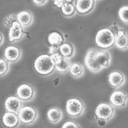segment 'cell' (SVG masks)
<instances>
[{
  "label": "cell",
  "instance_id": "cell-1",
  "mask_svg": "<svg viewBox=\"0 0 128 128\" xmlns=\"http://www.w3.org/2000/svg\"><path fill=\"white\" fill-rule=\"evenodd\" d=\"M115 35L110 28L100 30L96 35L95 43L98 47L107 49L114 46Z\"/></svg>",
  "mask_w": 128,
  "mask_h": 128
},
{
  "label": "cell",
  "instance_id": "cell-2",
  "mask_svg": "<svg viewBox=\"0 0 128 128\" xmlns=\"http://www.w3.org/2000/svg\"><path fill=\"white\" fill-rule=\"evenodd\" d=\"M54 62L49 55L40 56L34 62V68L42 75H49L54 70Z\"/></svg>",
  "mask_w": 128,
  "mask_h": 128
},
{
  "label": "cell",
  "instance_id": "cell-3",
  "mask_svg": "<svg viewBox=\"0 0 128 128\" xmlns=\"http://www.w3.org/2000/svg\"><path fill=\"white\" fill-rule=\"evenodd\" d=\"M85 105L81 99L73 98L67 100L66 103V111L70 117L78 118L83 114Z\"/></svg>",
  "mask_w": 128,
  "mask_h": 128
},
{
  "label": "cell",
  "instance_id": "cell-4",
  "mask_svg": "<svg viewBox=\"0 0 128 128\" xmlns=\"http://www.w3.org/2000/svg\"><path fill=\"white\" fill-rule=\"evenodd\" d=\"M17 115L20 123L25 125L34 123L38 116L37 110L34 107L29 106L22 107Z\"/></svg>",
  "mask_w": 128,
  "mask_h": 128
},
{
  "label": "cell",
  "instance_id": "cell-5",
  "mask_svg": "<svg viewBox=\"0 0 128 128\" xmlns=\"http://www.w3.org/2000/svg\"><path fill=\"white\" fill-rule=\"evenodd\" d=\"M95 114L98 118L103 119L108 122L114 117L115 109L110 104L102 102L99 104L96 107Z\"/></svg>",
  "mask_w": 128,
  "mask_h": 128
},
{
  "label": "cell",
  "instance_id": "cell-6",
  "mask_svg": "<svg viewBox=\"0 0 128 128\" xmlns=\"http://www.w3.org/2000/svg\"><path fill=\"white\" fill-rule=\"evenodd\" d=\"M16 95L22 102H30L35 97V90L28 84H22L17 88Z\"/></svg>",
  "mask_w": 128,
  "mask_h": 128
},
{
  "label": "cell",
  "instance_id": "cell-7",
  "mask_svg": "<svg viewBox=\"0 0 128 128\" xmlns=\"http://www.w3.org/2000/svg\"><path fill=\"white\" fill-rule=\"evenodd\" d=\"M55 63L54 70L59 73H66L68 72L71 65L70 60L63 57L60 54L50 56Z\"/></svg>",
  "mask_w": 128,
  "mask_h": 128
},
{
  "label": "cell",
  "instance_id": "cell-8",
  "mask_svg": "<svg viewBox=\"0 0 128 128\" xmlns=\"http://www.w3.org/2000/svg\"><path fill=\"white\" fill-rule=\"evenodd\" d=\"M128 97L124 91L116 90L110 96V104L113 107L118 108H124L127 104Z\"/></svg>",
  "mask_w": 128,
  "mask_h": 128
},
{
  "label": "cell",
  "instance_id": "cell-9",
  "mask_svg": "<svg viewBox=\"0 0 128 128\" xmlns=\"http://www.w3.org/2000/svg\"><path fill=\"white\" fill-rule=\"evenodd\" d=\"M114 33L115 35L114 46L120 50H126L128 46V35L126 32L120 28L117 27L115 30L110 28Z\"/></svg>",
  "mask_w": 128,
  "mask_h": 128
},
{
  "label": "cell",
  "instance_id": "cell-10",
  "mask_svg": "<svg viewBox=\"0 0 128 128\" xmlns=\"http://www.w3.org/2000/svg\"><path fill=\"white\" fill-rule=\"evenodd\" d=\"M25 34L24 28L18 22H15L9 29V41L12 43L18 42L23 38Z\"/></svg>",
  "mask_w": 128,
  "mask_h": 128
},
{
  "label": "cell",
  "instance_id": "cell-11",
  "mask_svg": "<svg viewBox=\"0 0 128 128\" xmlns=\"http://www.w3.org/2000/svg\"><path fill=\"white\" fill-rule=\"evenodd\" d=\"M97 50L94 49H89L87 51L84 58V64L87 68L93 73H97L102 69L98 66L95 62L94 58Z\"/></svg>",
  "mask_w": 128,
  "mask_h": 128
},
{
  "label": "cell",
  "instance_id": "cell-12",
  "mask_svg": "<svg viewBox=\"0 0 128 128\" xmlns=\"http://www.w3.org/2000/svg\"><path fill=\"white\" fill-rule=\"evenodd\" d=\"M22 102L16 96L8 97L5 102V108L8 112L18 114L22 107Z\"/></svg>",
  "mask_w": 128,
  "mask_h": 128
},
{
  "label": "cell",
  "instance_id": "cell-13",
  "mask_svg": "<svg viewBox=\"0 0 128 128\" xmlns=\"http://www.w3.org/2000/svg\"><path fill=\"white\" fill-rule=\"evenodd\" d=\"M96 1H75V9L76 12L81 14H86L90 13L94 9Z\"/></svg>",
  "mask_w": 128,
  "mask_h": 128
},
{
  "label": "cell",
  "instance_id": "cell-14",
  "mask_svg": "<svg viewBox=\"0 0 128 128\" xmlns=\"http://www.w3.org/2000/svg\"><path fill=\"white\" fill-rule=\"evenodd\" d=\"M94 61L98 66L102 69L110 66L111 63V56L105 51H97L94 58Z\"/></svg>",
  "mask_w": 128,
  "mask_h": 128
},
{
  "label": "cell",
  "instance_id": "cell-15",
  "mask_svg": "<svg viewBox=\"0 0 128 128\" xmlns=\"http://www.w3.org/2000/svg\"><path fill=\"white\" fill-rule=\"evenodd\" d=\"M2 122L6 128H17L20 123L17 114L8 112L3 115Z\"/></svg>",
  "mask_w": 128,
  "mask_h": 128
},
{
  "label": "cell",
  "instance_id": "cell-16",
  "mask_svg": "<svg viewBox=\"0 0 128 128\" xmlns=\"http://www.w3.org/2000/svg\"><path fill=\"white\" fill-rule=\"evenodd\" d=\"M108 81L110 84L115 89H118L125 82V76L121 72L113 71L108 76Z\"/></svg>",
  "mask_w": 128,
  "mask_h": 128
},
{
  "label": "cell",
  "instance_id": "cell-17",
  "mask_svg": "<svg viewBox=\"0 0 128 128\" xmlns=\"http://www.w3.org/2000/svg\"><path fill=\"white\" fill-rule=\"evenodd\" d=\"M22 51L20 48L15 46H8L4 51V57L9 62H15L21 57Z\"/></svg>",
  "mask_w": 128,
  "mask_h": 128
},
{
  "label": "cell",
  "instance_id": "cell-18",
  "mask_svg": "<svg viewBox=\"0 0 128 128\" xmlns=\"http://www.w3.org/2000/svg\"><path fill=\"white\" fill-rule=\"evenodd\" d=\"M17 22L24 27L30 25L33 22V15L28 11H22L17 14Z\"/></svg>",
  "mask_w": 128,
  "mask_h": 128
},
{
  "label": "cell",
  "instance_id": "cell-19",
  "mask_svg": "<svg viewBox=\"0 0 128 128\" xmlns=\"http://www.w3.org/2000/svg\"><path fill=\"white\" fill-rule=\"evenodd\" d=\"M75 48L73 44L70 42H64L59 46L60 54L63 57L70 59L75 54Z\"/></svg>",
  "mask_w": 128,
  "mask_h": 128
},
{
  "label": "cell",
  "instance_id": "cell-20",
  "mask_svg": "<svg viewBox=\"0 0 128 128\" xmlns=\"http://www.w3.org/2000/svg\"><path fill=\"white\" fill-rule=\"evenodd\" d=\"M47 118L50 123L57 124L62 119V112L57 107H52L48 111Z\"/></svg>",
  "mask_w": 128,
  "mask_h": 128
},
{
  "label": "cell",
  "instance_id": "cell-21",
  "mask_svg": "<svg viewBox=\"0 0 128 128\" xmlns=\"http://www.w3.org/2000/svg\"><path fill=\"white\" fill-rule=\"evenodd\" d=\"M48 41L51 46H60L64 43L65 38L64 36L58 32H52L50 33L48 37Z\"/></svg>",
  "mask_w": 128,
  "mask_h": 128
},
{
  "label": "cell",
  "instance_id": "cell-22",
  "mask_svg": "<svg viewBox=\"0 0 128 128\" xmlns=\"http://www.w3.org/2000/svg\"><path fill=\"white\" fill-rule=\"evenodd\" d=\"M75 1H65V3L62 7V14L67 17L74 16L76 11L75 9Z\"/></svg>",
  "mask_w": 128,
  "mask_h": 128
},
{
  "label": "cell",
  "instance_id": "cell-23",
  "mask_svg": "<svg viewBox=\"0 0 128 128\" xmlns=\"http://www.w3.org/2000/svg\"><path fill=\"white\" fill-rule=\"evenodd\" d=\"M69 72L73 78H79L82 77L84 74V68L81 64L74 62L71 64Z\"/></svg>",
  "mask_w": 128,
  "mask_h": 128
},
{
  "label": "cell",
  "instance_id": "cell-24",
  "mask_svg": "<svg viewBox=\"0 0 128 128\" xmlns=\"http://www.w3.org/2000/svg\"><path fill=\"white\" fill-rule=\"evenodd\" d=\"M128 6H123L118 11V17L120 20L126 24H128Z\"/></svg>",
  "mask_w": 128,
  "mask_h": 128
},
{
  "label": "cell",
  "instance_id": "cell-25",
  "mask_svg": "<svg viewBox=\"0 0 128 128\" xmlns=\"http://www.w3.org/2000/svg\"><path fill=\"white\" fill-rule=\"evenodd\" d=\"M9 62L6 59H0V76L5 75L9 70Z\"/></svg>",
  "mask_w": 128,
  "mask_h": 128
},
{
  "label": "cell",
  "instance_id": "cell-26",
  "mask_svg": "<svg viewBox=\"0 0 128 128\" xmlns=\"http://www.w3.org/2000/svg\"><path fill=\"white\" fill-rule=\"evenodd\" d=\"M17 14H13L8 16V17L6 18L4 20V24L6 27H9V29L14 22H17Z\"/></svg>",
  "mask_w": 128,
  "mask_h": 128
},
{
  "label": "cell",
  "instance_id": "cell-27",
  "mask_svg": "<svg viewBox=\"0 0 128 128\" xmlns=\"http://www.w3.org/2000/svg\"><path fill=\"white\" fill-rule=\"evenodd\" d=\"M62 128H81L77 123L74 121H68L66 122L62 125Z\"/></svg>",
  "mask_w": 128,
  "mask_h": 128
},
{
  "label": "cell",
  "instance_id": "cell-28",
  "mask_svg": "<svg viewBox=\"0 0 128 128\" xmlns=\"http://www.w3.org/2000/svg\"><path fill=\"white\" fill-rule=\"evenodd\" d=\"M49 56H51L55 54H60L59 46H50L49 47Z\"/></svg>",
  "mask_w": 128,
  "mask_h": 128
},
{
  "label": "cell",
  "instance_id": "cell-29",
  "mask_svg": "<svg viewBox=\"0 0 128 128\" xmlns=\"http://www.w3.org/2000/svg\"><path fill=\"white\" fill-rule=\"evenodd\" d=\"M65 1H54V4L59 8H62L63 5L65 4Z\"/></svg>",
  "mask_w": 128,
  "mask_h": 128
},
{
  "label": "cell",
  "instance_id": "cell-30",
  "mask_svg": "<svg viewBox=\"0 0 128 128\" xmlns=\"http://www.w3.org/2000/svg\"><path fill=\"white\" fill-rule=\"evenodd\" d=\"M107 122V121H106L105 120H104L103 119L98 118V120H97V123L98 124V125L101 126H105Z\"/></svg>",
  "mask_w": 128,
  "mask_h": 128
},
{
  "label": "cell",
  "instance_id": "cell-31",
  "mask_svg": "<svg viewBox=\"0 0 128 128\" xmlns=\"http://www.w3.org/2000/svg\"><path fill=\"white\" fill-rule=\"evenodd\" d=\"M33 2L35 3L36 5L42 6V5H44V4L47 3L48 1H33Z\"/></svg>",
  "mask_w": 128,
  "mask_h": 128
},
{
  "label": "cell",
  "instance_id": "cell-32",
  "mask_svg": "<svg viewBox=\"0 0 128 128\" xmlns=\"http://www.w3.org/2000/svg\"><path fill=\"white\" fill-rule=\"evenodd\" d=\"M4 42V38L2 34L0 33V46L2 45Z\"/></svg>",
  "mask_w": 128,
  "mask_h": 128
}]
</instances>
